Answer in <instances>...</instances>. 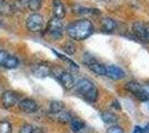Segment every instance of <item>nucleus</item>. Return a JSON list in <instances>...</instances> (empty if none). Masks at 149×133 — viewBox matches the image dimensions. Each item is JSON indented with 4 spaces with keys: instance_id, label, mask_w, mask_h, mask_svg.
<instances>
[{
    "instance_id": "nucleus-1",
    "label": "nucleus",
    "mask_w": 149,
    "mask_h": 133,
    "mask_svg": "<svg viewBox=\"0 0 149 133\" xmlns=\"http://www.w3.org/2000/svg\"><path fill=\"white\" fill-rule=\"evenodd\" d=\"M93 32V25L88 19H80L72 21L67 27V34L72 40L82 41L89 38Z\"/></svg>"
},
{
    "instance_id": "nucleus-2",
    "label": "nucleus",
    "mask_w": 149,
    "mask_h": 133,
    "mask_svg": "<svg viewBox=\"0 0 149 133\" xmlns=\"http://www.w3.org/2000/svg\"><path fill=\"white\" fill-rule=\"evenodd\" d=\"M76 90L89 102H95L98 98V89L93 81L86 78L80 79L76 83Z\"/></svg>"
},
{
    "instance_id": "nucleus-3",
    "label": "nucleus",
    "mask_w": 149,
    "mask_h": 133,
    "mask_svg": "<svg viewBox=\"0 0 149 133\" xmlns=\"http://www.w3.org/2000/svg\"><path fill=\"white\" fill-rule=\"evenodd\" d=\"M45 25L44 17L40 13H32L26 20L27 29L31 32H39L42 30Z\"/></svg>"
},
{
    "instance_id": "nucleus-4",
    "label": "nucleus",
    "mask_w": 149,
    "mask_h": 133,
    "mask_svg": "<svg viewBox=\"0 0 149 133\" xmlns=\"http://www.w3.org/2000/svg\"><path fill=\"white\" fill-rule=\"evenodd\" d=\"M47 33L49 34L51 38L54 39H60L63 34V25H62L61 21L57 18H51L47 25V29H46Z\"/></svg>"
},
{
    "instance_id": "nucleus-5",
    "label": "nucleus",
    "mask_w": 149,
    "mask_h": 133,
    "mask_svg": "<svg viewBox=\"0 0 149 133\" xmlns=\"http://www.w3.org/2000/svg\"><path fill=\"white\" fill-rule=\"evenodd\" d=\"M132 32L143 42L149 43V25L141 21H136L132 25Z\"/></svg>"
},
{
    "instance_id": "nucleus-6",
    "label": "nucleus",
    "mask_w": 149,
    "mask_h": 133,
    "mask_svg": "<svg viewBox=\"0 0 149 133\" xmlns=\"http://www.w3.org/2000/svg\"><path fill=\"white\" fill-rule=\"evenodd\" d=\"M20 101V95L15 91H5L1 95V103L6 109L13 108Z\"/></svg>"
},
{
    "instance_id": "nucleus-7",
    "label": "nucleus",
    "mask_w": 149,
    "mask_h": 133,
    "mask_svg": "<svg viewBox=\"0 0 149 133\" xmlns=\"http://www.w3.org/2000/svg\"><path fill=\"white\" fill-rule=\"evenodd\" d=\"M106 76L112 80H121L125 78V71L120 67H117L115 64L106 65Z\"/></svg>"
},
{
    "instance_id": "nucleus-8",
    "label": "nucleus",
    "mask_w": 149,
    "mask_h": 133,
    "mask_svg": "<svg viewBox=\"0 0 149 133\" xmlns=\"http://www.w3.org/2000/svg\"><path fill=\"white\" fill-rule=\"evenodd\" d=\"M18 108L25 113H35L38 110V104L32 99H22L19 101Z\"/></svg>"
},
{
    "instance_id": "nucleus-9",
    "label": "nucleus",
    "mask_w": 149,
    "mask_h": 133,
    "mask_svg": "<svg viewBox=\"0 0 149 133\" xmlns=\"http://www.w3.org/2000/svg\"><path fill=\"white\" fill-rule=\"evenodd\" d=\"M50 72H51L50 67L47 63H44V62L35 64L32 67V73L37 78H46V76H49Z\"/></svg>"
},
{
    "instance_id": "nucleus-10",
    "label": "nucleus",
    "mask_w": 149,
    "mask_h": 133,
    "mask_svg": "<svg viewBox=\"0 0 149 133\" xmlns=\"http://www.w3.org/2000/svg\"><path fill=\"white\" fill-rule=\"evenodd\" d=\"M58 79L60 80L62 87L67 90H70L71 88H74V79L71 73H69L68 71H62L59 74Z\"/></svg>"
},
{
    "instance_id": "nucleus-11",
    "label": "nucleus",
    "mask_w": 149,
    "mask_h": 133,
    "mask_svg": "<svg viewBox=\"0 0 149 133\" xmlns=\"http://www.w3.org/2000/svg\"><path fill=\"white\" fill-rule=\"evenodd\" d=\"M52 12L57 19L61 20L66 16V8L61 0H52Z\"/></svg>"
},
{
    "instance_id": "nucleus-12",
    "label": "nucleus",
    "mask_w": 149,
    "mask_h": 133,
    "mask_svg": "<svg viewBox=\"0 0 149 133\" xmlns=\"http://www.w3.org/2000/svg\"><path fill=\"white\" fill-rule=\"evenodd\" d=\"M117 27H118V22L110 17H106V18L101 19V29L104 31L112 32L113 30H116Z\"/></svg>"
},
{
    "instance_id": "nucleus-13",
    "label": "nucleus",
    "mask_w": 149,
    "mask_h": 133,
    "mask_svg": "<svg viewBox=\"0 0 149 133\" xmlns=\"http://www.w3.org/2000/svg\"><path fill=\"white\" fill-rule=\"evenodd\" d=\"M74 11L77 14H99L100 13V10H98V9L87 8V7L80 6V5L74 7Z\"/></svg>"
},
{
    "instance_id": "nucleus-14",
    "label": "nucleus",
    "mask_w": 149,
    "mask_h": 133,
    "mask_svg": "<svg viewBox=\"0 0 149 133\" xmlns=\"http://www.w3.org/2000/svg\"><path fill=\"white\" fill-rule=\"evenodd\" d=\"M88 68L91 70L93 72H95L96 74H98V76H106V65L104 63L99 62L98 60H96L95 62H93Z\"/></svg>"
},
{
    "instance_id": "nucleus-15",
    "label": "nucleus",
    "mask_w": 149,
    "mask_h": 133,
    "mask_svg": "<svg viewBox=\"0 0 149 133\" xmlns=\"http://www.w3.org/2000/svg\"><path fill=\"white\" fill-rule=\"evenodd\" d=\"M100 116H101L102 121L107 124H113L118 121V115L111 112V111H104L100 114Z\"/></svg>"
},
{
    "instance_id": "nucleus-16",
    "label": "nucleus",
    "mask_w": 149,
    "mask_h": 133,
    "mask_svg": "<svg viewBox=\"0 0 149 133\" xmlns=\"http://www.w3.org/2000/svg\"><path fill=\"white\" fill-rule=\"evenodd\" d=\"M125 88L127 89L129 92H131L135 96L143 91V85L140 83L136 82V81H129V82H127L126 85H125Z\"/></svg>"
},
{
    "instance_id": "nucleus-17",
    "label": "nucleus",
    "mask_w": 149,
    "mask_h": 133,
    "mask_svg": "<svg viewBox=\"0 0 149 133\" xmlns=\"http://www.w3.org/2000/svg\"><path fill=\"white\" fill-rule=\"evenodd\" d=\"M2 65H3L6 69H16L19 65L18 58L15 57V56H8V57L5 59Z\"/></svg>"
},
{
    "instance_id": "nucleus-18",
    "label": "nucleus",
    "mask_w": 149,
    "mask_h": 133,
    "mask_svg": "<svg viewBox=\"0 0 149 133\" xmlns=\"http://www.w3.org/2000/svg\"><path fill=\"white\" fill-rule=\"evenodd\" d=\"M70 127H71V130L74 132H79L84 129L85 123H84V121L78 119V118H72L70 121Z\"/></svg>"
},
{
    "instance_id": "nucleus-19",
    "label": "nucleus",
    "mask_w": 149,
    "mask_h": 133,
    "mask_svg": "<svg viewBox=\"0 0 149 133\" xmlns=\"http://www.w3.org/2000/svg\"><path fill=\"white\" fill-rule=\"evenodd\" d=\"M63 109H65V104L61 101H51V103H50L49 105L50 112L54 114L61 112V111H63Z\"/></svg>"
},
{
    "instance_id": "nucleus-20",
    "label": "nucleus",
    "mask_w": 149,
    "mask_h": 133,
    "mask_svg": "<svg viewBox=\"0 0 149 133\" xmlns=\"http://www.w3.org/2000/svg\"><path fill=\"white\" fill-rule=\"evenodd\" d=\"M56 118L60 123H70V121L72 119L71 114L69 113L68 111H61V112L57 113Z\"/></svg>"
},
{
    "instance_id": "nucleus-21",
    "label": "nucleus",
    "mask_w": 149,
    "mask_h": 133,
    "mask_svg": "<svg viewBox=\"0 0 149 133\" xmlns=\"http://www.w3.org/2000/svg\"><path fill=\"white\" fill-rule=\"evenodd\" d=\"M41 5H42V0H27V6L33 12H37L41 8Z\"/></svg>"
},
{
    "instance_id": "nucleus-22",
    "label": "nucleus",
    "mask_w": 149,
    "mask_h": 133,
    "mask_svg": "<svg viewBox=\"0 0 149 133\" xmlns=\"http://www.w3.org/2000/svg\"><path fill=\"white\" fill-rule=\"evenodd\" d=\"M13 7L7 3L5 0H0V14H11Z\"/></svg>"
},
{
    "instance_id": "nucleus-23",
    "label": "nucleus",
    "mask_w": 149,
    "mask_h": 133,
    "mask_svg": "<svg viewBox=\"0 0 149 133\" xmlns=\"http://www.w3.org/2000/svg\"><path fill=\"white\" fill-rule=\"evenodd\" d=\"M11 132H13L11 123L7 120L0 121V133H11Z\"/></svg>"
},
{
    "instance_id": "nucleus-24",
    "label": "nucleus",
    "mask_w": 149,
    "mask_h": 133,
    "mask_svg": "<svg viewBox=\"0 0 149 133\" xmlns=\"http://www.w3.org/2000/svg\"><path fill=\"white\" fill-rule=\"evenodd\" d=\"M96 60H97V59L93 57V54L88 53V52L84 53V56H82V62H84L85 65H87V67H89V65L93 63V62H95Z\"/></svg>"
},
{
    "instance_id": "nucleus-25",
    "label": "nucleus",
    "mask_w": 149,
    "mask_h": 133,
    "mask_svg": "<svg viewBox=\"0 0 149 133\" xmlns=\"http://www.w3.org/2000/svg\"><path fill=\"white\" fill-rule=\"evenodd\" d=\"M63 51L66 53H68V54H74V52H76V45H74V42L69 41V42H67L63 45Z\"/></svg>"
},
{
    "instance_id": "nucleus-26",
    "label": "nucleus",
    "mask_w": 149,
    "mask_h": 133,
    "mask_svg": "<svg viewBox=\"0 0 149 133\" xmlns=\"http://www.w3.org/2000/svg\"><path fill=\"white\" fill-rule=\"evenodd\" d=\"M33 129H35V127H32L31 124H29V123H25L22 127H20L19 133H32Z\"/></svg>"
},
{
    "instance_id": "nucleus-27",
    "label": "nucleus",
    "mask_w": 149,
    "mask_h": 133,
    "mask_svg": "<svg viewBox=\"0 0 149 133\" xmlns=\"http://www.w3.org/2000/svg\"><path fill=\"white\" fill-rule=\"evenodd\" d=\"M107 133H125L124 129L121 127H119V125H112L108 129V131Z\"/></svg>"
},
{
    "instance_id": "nucleus-28",
    "label": "nucleus",
    "mask_w": 149,
    "mask_h": 133,
    "mask_svg": "<svg viewBox=\"0 0 149 133\" xmlns=\"http://www.w3.org/2000/svg\"><path fill=\"white\" fill-rule=\"evenodd\" d=\"M9 54L7 53L6 51L3 50H0V64L2 65V63H3V61H5V59H6L7 57H8Z\"/></svg>"
},
{
    "instance_id": "nucleus-29",
    "label": "nucleus",
    "mask_w": 149,
    "mask_h": 133,
    "mask_svg": "<svg viewBox=\"0 0 149 133\" xmlns=\"http://www.w3.org/2000/svg\"><path fill=\"white\" fill-rule=\"evenodd\" d=\"M132 133H146V130H145V127H136L135 129H134V132Z\"/></svg>"
},
{
    "instance_id": "nucleus-30",
    "label": "nucleus",
    "mask_w": 149,
    "mask_h": 133,
    "mask_svg": "<svg viewBox=\"0 0 149 133\" xmlns=\"http://www.w3.org/2000/svg\"><path fill=\"white\" fill-rule=\"evenodd\" d=\"M143 90L147 93V94L149 95V82L148 83H146L145 85H143Z\"/></svg>"
},
{
    "instance_id": "nucleus-31",
    "label": "nucleus",
    "mask_w": 149,
    "mask_h": 133,
    "mask_svg": "<svg viewBox=\"0 0 149 133\" xmlns=\"http://www.w3.org/2000/svg\"><path fill=\"white\" fill-rule=\"evenodd\" d=\"M32 133H44V132H42V130H41V129H39V127H36V129H33Z\"/></svg>"
}]
</instances>
